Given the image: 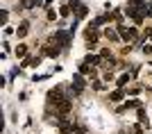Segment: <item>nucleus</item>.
<instances>
[{
  "mask_svg": "<svg viewBox=\"0 0 152 134\" xmlns=\"http://www.w3.org/2000/svg\"><path fill=\"white\" fill-rule=\"evenodd\" d=\"M86 41H89V43H95V41H98V32H95L93 27L86 30Z\"/></svg>",
  "mask_w": 152,
  "mask_h": 134,
  "instance_id": "3",
  "label": "nucleus"
},
{
  "mask_svg": "<svg viewBox=\"0 0 152 134\" xmlns=\"http://www.w3.org/2000/svg\"><path fill=\"white\" fill-rule=\"evenodd\" d=\"M25 50H27L25 45H18V48H16V55H18V57H23V55H25Z\"/></svg>",
  "mask_w": 152,
  "mask_h": 134,
  "instance_id": "7",
  "label": "nucleus"
},
{
  "mask_svg": "<svg viewBox=\"0 0 152 134\" xmlns=\"http://www.w3.org/2000/svg\"><path fill=\"white\" fill-rule=\"evenodd\" d=\"M121 98H123V89H118V91L111 93V100H121Z\"/></svg>",
  "mask_w": 152,
  "mask_h": 134,
  "instance_id": "6",
  "label": "nucleus"
},
{
  "mask_svg": "<svg viewBox=\"0 0 152 134\" xmlns=\"http://www.w3.org/2000/svg\"><path fill=\"white\" fill-rule=\"evenodd\" d=\"M127 80H129V75H121V77H118V86H123Z\"/></svg>",
  "mask_w": 152,
  "mask_h": 134,
  "instance_id": "8",
  "label": "nucleus"
},
{
  "mask_svg": "<svg viewBox=\"0 0 152 134\" xmlns=\"http://www.w3.org/2000/svg\"><path fill=\"white\" fill-rule=\"evenodd\" d=\"M16 34H18V37H25V34H27V23H23V25L18 27V32H16Z\"/></svg>",
  "mask_w": 152,
  "mask_h": 134,
  "instance_id": "5",
  "label": "nucleus"
},
{
  "mask_svg": "<svg viewBox=\"0 0 152 134\" xmlns=\"http://www.w3.org/2000/svg\"><path fill=\"white\" fill-rule=\"evenodd\" d=\"M55 41L61 45H68V32H55Z\"/></svg>",
  "mask_w": 152,
  "mask_h": 134,
  "instance_id": "1",
  "label": "nucleus"
},
{
  "mask_svg": "<svg viewBox=\"0 0 152 134\" xmlns=\"http://www.w3.org/2000/svg\"><path fill=\"white\" fill-rule=\"evenodd\" d=\"M123 39H125V41H134V39H136V30H134V27L123 30Z\"/></svg>",
  "mask_w": 152,
  "mask_h": 134,
  "instance_id": "2",
  "label": "nucleus"
},
{
  "mask_svg": "<svg viewBox=\"0 0 152 134\" xmlns=\"http://www.w3.org/2000/svg\"><path fill=\"white\" fill-rule=\"evenodd\" d=\"M73 82H75V89H77V91H82V89H84V86H82V84H84L82 75H73Z\"/></svg>",
  "mask_w": 152,
  "mask_h": 134,
  "instance_id": "4",
  "label": "nucleus"
},
{
  "mask_svg": "<svg viewBox=\"0 0 152 134\" xmlns=\"http://www.w3.org/2000/svg\"><path fill=\"white\" fill-rule=\"evenodd\" d=\"M107 37H109V39H111V41H116V39H118V37H116V34H114V32H111V30H107Z\"/></svg>",
  "mask_w": 152,
  "mask_h": 134,
  "instance_id": "9",
  "label": "nucleus"
}]
</instances>
